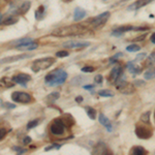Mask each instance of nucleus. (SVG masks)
I'll list each match as a JSON object with an SVG mask.
<instances>
[{
    "label": "nucleus",
    "mask_w": 155,
    "mask_h": 155,
    "mask_svg": "<svg viewBox=\"0 0 155 155\" xmlns=\"http://www.w3.org/2000/svg\"><path fill=\"white\" fill-rule=\"evenodd\" d=\"M55 63V58L53 57H46V58L37 59L32 63L31 71L34 72H38L45 69H48L50 66H52Z\"/></svg>",
    "instance_id": "obj_3"
},
{
    "label": "nucleus",
    "mask_w": 155,
    "mask_h": 155,
    "mask_svg": "<svg viewBox=\"0 0 155 155\" xmlns=\"http://www.w3.org/2000/svg\"><path fill=\"white\" fill-rule=\"evenodd\" d=\"M147 64H148V65L155 64V53H152L148 58H147Z\"/></svg>",
    "instance_id": "obj_30"
},
{
    "label": "nucleus",
    "mask_w": 155,
    "mask_h": 155,
    "mask_svg": "<svg viewBox=\"0 0 155 155\" xmlns=\"http://www.w3.org/2000/svg\"><path fill=\"white\" fill-rule=\"evenodd\" d=\"M12 150H14V151H16V152H18L19 154H23V153H25V152H27L26 149L20 148V147H14V148H12Z\"/></svg>",
    "instance_id": "obj_33"
},
{
    "label": "nucleus",
    "mask_w": 155,
    "mask_h": 155,
    "mask_svg": "<svg viewBox=\"0 0 155 155\" xmlns=\"http://www.w3.org/2000/svg\"><path fill=\"white\" fill-rule=\"evenodd\" d=\"M151 1H153V0H137V1H136L134 3H132L131 5L129 6L128 9H131V11L137 9V8H140V7H143L145 5H147V4L150 3Z\"/></svg>",
    "instance_id": "obj_13"
},
{
    "label": "nucleus",
    "mask_w": 155,
    "mask_h": 155,
    "mask_svg": "<svg viewBox=\"0 0 155 155\" xmlns=\"http://www.w3.org/2000/svg\"><path fill=\"white\" fill-rule=\"evenodd\" d=\"M29 7H30V2L29 1H26V2H24L23 4L19 5L18 8L15 9V11H14V12H15V14H19V15L25 14V12H27V11L29 9Z\"/></svg>",
    "instance_id": "obj_15"
},
{
    "label": "nucleus",
    "mask_w": 155,
    "mask_h": 155,
    "mask_svg": "<svg viewBox=\"0 0 155 155\" xmlns=\"http://www.w3.org/2000/svg\"><path fill=\"white\" fill-rule=\"evenodd\" d=\"M95 82H96V83H98V84L101 83V82H102V76H101V74H97V76L95 77Z\"/></svg>",
    "instance_id": "obj_36"
},
{
    "label": "nucleus",
    "mask_w": 155,
    "mask_h": 155,
    "mask_svg": "<svg viewBox=\"0 0 155 155\" xmlns=\"http://www.w3.org/2000/svg\"><path fill=\"white\" fill-rule=\"evenodd\" d=\"M39 123V120H32V121H30L28 124H27V129H31L33 128V127H36L37 125H38Z\"/></svg>",
    "instance_id": "obj_28"
},
{
    "label": "nucleus",
    "mask_w": 155,
    "mask_h": 155,
    "mask_svg": "<svg viewBox=\"0 0 155 155\" xmlns=\"http://www.w3.org/2000/svg\"><path fill=\"white\" fill-rule=\"evenodd\" d=\"M6 134H7L6 128H0V141L4 139V137L6 136Z\"/></svg>",
    "instance_id": "obj_34"
},
{
    "label": "nucleus",
    "mask_w": 155,
    "mask_h": 155,
    "mask_svg": "<svg viewBox=\"0 0 155 155\" xmlns=\"http://www.w3.org/2000/svg\"><path fill=\"white\" fill-rule=\"evenodd\" d=\"M151 41L153 42V44H155V33H153L151 35Z\"/></svg>",
    "instance_id": "obj_42"
},
{
    "label": "nucleus",
    "mask_w": 155,
    "mask_h": 155,
    "mask_svg": "<svg viewBox=\"0 0 155 155\" xmlns=\"http://www.w3.org/2000/svg\"><path fill=\"white\" fill-rule=\"evenodd\" d=\"M61 121L63 122L66 127H71L74 124V119L69 114H64V116L61 118Z\"/></svg>",
    "instance_id": "obj_16"
},
{
    "label": "nucleus",
    "mask_w": 155,
    "mask_h": 155,
    "mask_svg": "<svg viewBox=\"0 0 155 155\" xmlns=\"http://www.w3.org/2000/svg\"><path fill=\"white\" fill-rule=\"evenodd\" d=\"M132 29H134V27L129 26V25H127V26H122V27H119V28L115 29L113 31V34H115V35H121V34L124 33V32L130 31Z\"/></svg>",
    "instance_id": "obj_17"
},
{
    "label": "nucleus",
    "mask_w": 155,
    "mask_h": 155,
    "mask_svg": "<svg viewBox=\"0 0 155 155\" xmlns=\"http://www.w3.org/2000/svg\"><path fill=\"white\" fill-rule=\"evenodd\" d=\"M1 18H2V16H1V14H0V22H2L1 21Z\"/></svg>",
    "instance_id": "obj_45"
},
{
    "label": "nucleus",
    "mask_w": 155,
    "mask_h": 155,
    "mask_svg": "<svg viewBox=\"0 0 155 155\" xmlns=\"http://www.w3.org/2000/svg\"><path fill=\"white\" fill-rule=\"evenodd\" d=\"M136 134L137 137L142 140H147L150 139L152 136H153V132L150 128H147V127L144 126H137L136 128Z\"/></svg>",
    "instance_id": "obj_7"
},
{
    "label": "nucleus",
    "mask_w": 155,
    "mask_h": 155,
    "mask_svg": "<svg viewBox=\"0 0 155 155\" xmlns=\"http://www.w3.org/2000/svg\"><path fill=\"white\" fill-rule=\"evenodd\" d=\"M68 52L66 51H59L56 53V57H59V58H62V57H67L68 56Z\"/></svg>",
    "instance_id": "obj_32"
},
{
    "label": "nucleus",
    "mask_w": 155,
    "mask_h": 155,
    "mask_svg": "<svg viewBox=\"0 0 155 155\" xmlns=\"http://www.w3.org/2000/svg\"><path fill=\"white\" fill-rule=\"evenodd\" d=\"M88 41H69L63 44V47L66 49H82L86 48L89 46Z\"/></svg>",
    "instance_id": "obj_8"
},
{
    "label": "nucleus",
    "mask_w": 155,
    "mask_h": 155,
    "mask_svg": "<svg viewBox=\"0 0 155 155\" xmlns=\"http://www.w3.org/2000/svg\"><path fill=\"white\" fill-rule=\"evenodd\" d=\"M85 16H86V12H85L83 8H81V7H77V8L74 9V21H80V20L83 19Z\"/></svg>",
    "instance_id": "obj_14"
},
{
    "label": "nucleus",
    "mask_w": 155,
    "mask_h": 155,
    "mask_svg": "<svg viewBox=\"0 0 155 155\" xmlns=\"http://www.w3.org/2000/svg\"><path fill=\"white\" fill-rule=\"evenodd\" d=\"M141 121L144 122V123H146V124L150 123V112H146V113H144L143 115H142Z\"/></svg>",
    "instance_id": "obj_25"
},
{
    "label": "nucleus",
    "mask_w": 155,
    "mask_h": 155,
    "mask_svg": "<svg viewBox=\"0 0 155 155\" xmlns=\"http://www.w3.org/2000/svg\"><path fill=\"white\" fill-rule=\"evenodd\" d=\"M145 153H146V151H145V149L141 146H136L131 150V154H134V155H144Z\"/></svg>",
    "instance_id": "obj_19"
},
{
    "label": "nucleus",
    "mask_w": 155,
    "mask_h": 155,
    "mask_svg": "<svg viewBox=\"0 0 155 155\" xmlns=\"http://www.w3.org/2000/svg\"><path fill=\"white\" fill-rule=\"evenodd\" d=\"M127 68H128V71L132 72V74H140V72H141V68L136 66L132 62H128V63H127Z\"/></svg>",
    "instance_id": "obj_18"
},
{
    "label": "nucleus",
    "mask_w": 155,
    "mask_h": 155,
    "mask_svg": "<svg viewBox=\"0 0 155 155\" xmlns=\"http://www.w3.org/2000/svg\"><path fill=\"white\" fill-rule=\"evenodd\" d=\"M44 6H41L38 9H37V12H36V15H35V17H36V19H41L42 17H41V15H44Z\"/></svg>",
    "instance_id": "obj_31"
},
{
    "label": "nucleus",
    "mask_w": 155,
    "mask_h": 155,
    "mask_svg": "<svg viewBox=\"0 0 155 155\" xmlns=\"http://www.w3.org/2000/svg\"><path fill=\"white\" fill-rule=\"evenodd\" d=\"M87 110V115L89 116L90 119L92 120H95L96 119V111L93 109V107H86Z\"/></svg>",
    "instance_id": "obj_21"
},
{
    "label": "nucleus",
    "mask_w": 155,
    "mask_h": 155,
    "mask_svg": "<svg viewBox=\"0 0 155 155\" xmlns=\"http://www.w3.org/2000/svg\"><path fill=\"white\" fill-rule=\"evenodd\" d=\"M140 49H141V47H139L137 45H130V46H128L126 48L128 52H137L140 51Z\"/></svg>",
    "instance_id": "obj_29"
},
{
    "label": "nucleus",
    "mask_w": 155,
    "mask_h": 155,
    "mask_svg": "<svg viewBox=\"0 0 155 155\" xmlns=\"http://www.w3.org/2000/svg\"><path fill=\"white\" fill-rule=\"evenodd\" d=\"M6 104V107H11V109H12V107H16L15 104Z\"/></svg>",
    "instance_id": "obj_43"
},
{
    "label": "nucleus",
    "mask_w": 155,
    "mask_h": 155,
    "mask_svg": "<svg viewBox=\"0 0 155 155\" xmlns=\"http://www.w3.org/2000/svg\"><path fill=\"white\" fill-rule=\"evenodd\" d=\"M18 21V18H15L14 16H9L7 17L5 20H3V24L4 25H12V24H15L16 22Z\"/></svg>",
    "instance_id": "obj_22"
},
{
    "label": "nucleus",
    "mask_w": 155,
    "mask_h": 155,
    "mask_svg": "<svg viewBox=\"0 0 155 155\" xmlns=\"http://www.w3.org/2000/svg\"><path fill=\"white\" fill-rule=\"evenodd\" d=\"M60 96V94L58 93V92H53V93H51L50 95L48 96V101L53 102L54 101H56V99H58Z\"/></svg>",
    "instance_id": "obj_26"
},
{
    "label": "nucleus",
    "mask_w": 155,
    "mask_h": 155,
    "mask_svg": "<svg viewBox=\"0 0 155 155\" xmlns=\"http://www.w3.org/2000/svg\"><path fill=\"white\" fill-rule=\"evenodd\" d=\"M110 18V12H104L102 14L98 15L97 17H95L94 19H92L91 21V25L94 29H98L101 28L104 24L107 23V21Z\"/></svg>",
    "instance_id": "obj_4"
},
{
    "label": "nucleus",
    "mask_w": 155,
    "mask_h": 155,
    "mask_svg": "<svg viewBox=\"0 0 155 155\" xmlns=\"http://www.w3.org/2000/svg\"><path fill=\"white\" fill-rule=\"evenodd\" d=\"M144 78H145V79H146V80H151V79H154V78H155V71H149L145 72Z\"/></svg>",
    "instance_id": "obj_27"
},
{
    "label": "nucleus",
    "mask_w": 155,
    "mask_h": 155,
    "mask_svg": "<svg viewBox=\"0 0 155 155\" xmlns=\"http://www.w3.org/2000/svg\"><path fill=\"white\" fill-rule=\"evenodd\" d=\"M30 142H31V137H24V140H23V144L24 145H28Z\"/></svg>",
    "instance_id": "obj_37"
},
{
    "label": "nucleus",
    "mask_w": 155,
    "mask_h": 155,
    "mask_svg": "<svg viewBox=\"0 0 155 155\" xmlns=\"http://www.w3.org/2000/svg\"><path fill=\"white\" fill-rule=\"evenodd\" d=\"M66 78V71H62V69H55L46 76V83L49 86H58V85H61L65 82Z\"/></svg>",
    "instance_id": "obj_2"
},
{
    "label": "nucleus",
    "mask_w": 155,
    "mask_h": 155,
    "mask_svg": "<svg viewBox=\"0 0 155 155\" xmlns=\"http://www.w3.org/2000/svg\"><path fill=\"white\" fill-rule=\"evenodd\" d=\"M99 96H102V97H113L114 96V93L111 91V90H101L98 92Z\"/></svg>",
    "instance_id": "obj_23"
},
{
    "label": "nucleus",
    "mask_w": 155,
    "mask_h": 155,
    "mask_svg": "<svg viewBox=\"0 0 155 155\" xmlns=\"http://www.w3.org/2000/svg\"><path fill=\"white\" fill-rule=\"evenodd\" d=\"M93 88H94L93 85H86V86H84V89H86V90H92Z\"/></svg>",
    "instance_id": "obj_39"
},
{
    "label": "nucleus",
    "mask_w": 155,
    "mask_h": 155,
    "mask_svg": "<svg viewBox=\"0 0 155 155\" xmlns=\"http://www.w3.org/2000/svg\"><path fill=\"white\" fill-rule=\"evenodd\" d=\"M145 36H146V35H142V36H140V37H137L134 41H143V39L145 38Z\"/></svg>",
    "instance_id": "obj_40"
},
{
    "label": "nucleus",
    "mask_w": 155,
    "mask_h": 155,
    "mask_svg": "<svg viewBox=\"0 0 155 155\" xmlns=\"http://www.w3.org/2000/svg\"><path fill=\"white\" fill-rule=\"evenodd\" d=\"M34 41L32 38H29V37H26V38H21L19 41H15V46H20V45H24V44H28V42H32Z\"/></svg>",
    "instance_id": "obj_24"
},
{
    "label": "nucleus",
    "mask_w": 155,
    "mask_h": 155,
    "mask_svg": "<svg viewBox=\"0 0 155 155\" xmlns=\"http://www.w3.org/2000/svg\"><path fill=\"white\" fill-rule=\"evenodd\" d=\"M88 31L86 27L80 24H74L65 27H60L52 31L51 35L57 37H67V36H77V35H83Z\"/></svg>",
    "instance_id": "obj_1"
},
{
    "label": "nucleus",
    "mask_w": 155,
    "mask_h": 155,
    "mask_svg": "<svg viewBox=\"0 0 155 155\" xmlns=\"http://www.w3.org/2000/svg\"><path fill=\"white\" fill-rule=\"evenodd\" d=\"M82 71H84V72H93L94 71V67H92V66H84L83 68H82Z\"/></svg>",
    "instance_id": "obj_35"
},
{
    "label": "nucleus",
    "mask_w": 155,
    "mask_h": 155,
    "mask_svg": "<svg viewBox=\"0 0 155 155\" xmlns=\"http://www.w3.org/2000/svg\"><path fill=\"white\" fill-rule=\"evenodd\" d=\"M12 81H14L15 83L20 84V85H22V86L26 87V84L28 83L29 81H31V77L27 74H19L12 78Z\"/></svg>",
    "instance_id": "obj_9"
},
{
    "label": "nucleus",
    "mask_w": 155,
    "mask_h": 155,
    "mask_svg": "<svg viewBox=\"0 0 155 155\" xmlns=\"http://www.w3.org/2000/svg\"><path fill=\"white\" fill-rule=\"evenodd\" d=\"M28 55H22V56L19 57H11V58H5V59H2L0 60V64L2 63H5V62H9V61H16V60H20V59H24V58H28Z\"/></svg>",
    "instance_id": "obj_20"
},
{
    "label": "nucleus",
    "mask_w": 155,
    "mask_h": 155,
    "mask_svg": "<svg viewBox=\"0 0 155 155\" xmlns=\"http://www.w3.org/2000/svg\"><path fill=\"white\" fill-rule=\"evenodd\" d=\"M5 1H9V0H5Z\"/></svg>",
    "instance_id": "obj_47"
},
{
    "label": "nucleus",
    "mask_w": 155,
    "mask_h": 155,
    "mask_svg": "<svg viewBox=\"0 0 155 155\" xmlns=\"http://www.w3.org/2000/svg\"><path fill=\"white\" fill-rule=\"evenodd\" d=\"M154 119H155V113H154Z\"/></svg>",
    "instance_id": "obj_46"
},
{
    "label": "nucleus",
    "mask_w": 155,
    "mask_h": 155,
    "mask_svg": "<svg viewBox=\"0 0 155 155\" xmlns=\"http://www.w3.org/2000/svg\"><path fill=\"white\" fill-rule=\"evenodd\" d=\"M62 1H64V2H69V1H71V0H62Z\"/></svg>",
    "instance_id": "obj_44"
},
{
    "label": "nucleus",
    "mask_w": 155,
    "mask_h": 155,
    "mask_svg": "<svg viewBox=\"0 0 155 155\" xmlns=\"http://www.w3.org/2000/svg\"><path fill=\"white\" fill-rule=\"evenodd\" d=\"M12 99L15 102H20V104H29L31 102L32 98L26 92H21V91H16L12 94Z\"/></svg>",
    "instance_id": "obj_6"
},
{
    "label": "nucleus",
    "mask_w": 155,
    "mask_h": 155,
    "mask_svg": "<svg viewBox=\"0 0 155 155\" xmlns=\"http://www.w3.org/2000/svg\"><path fill=\"white\" fill-rule=\"evenodd\" d=\"M98 121L101 125H104L106 128L107 129V131H112V124L110 122V120L104 116V114H99V117H98Z\"/></svg>",
    "instance_id": "obj_12"
},
{
    "label": "nucleus",
    "mask_w": 155,
    "mask_h": 155,
    "mask_svg": "<svg viewBox=\"0 0 155 155\" xmlns=\"http://www.w3.org/2000/svg\"><path fill=\"white\" fill-rule=\"evenodd\" d=\"M54 148L59 149L60 148V145H52V147H48V148H46L45 150H46V151H49V150H52V149H54Z\"/></svg>",
    "instance_id": "obj_38"
},
{
    "label": "nucleus",
    "mask_w": 155,
    "mask_h": 155,
    "mask_svg": "<svg viewBox=\"0 0 155 155\" xmlns=\"http://www.w3.org/2000/svg\"><path fill=\"white\" fill-rule=\"evenodd\" d=\"M122 74V67L121 66H115L113 69H112L111 74H110V81L111 82H116V80L118 79V78H120V76H121Z\"/></svg>",
    "instance_id": "obj_10"
},
{
    "label": "nucleus",
    "mask_w": 155,
    "mask_h": 155,
    "mask_svg": "<svg viewBox=\"0 0 155 155\" xmlns=\"http://www.w3.org/2000/svg\"><path fill=\"white\" fill-rule=\"evenodd\" d=\"M76 101H78V102H81V101H83V97H82V96L77 97V98H76Z\"/></svg>",
    "instance_id": "obj_41"
},
{
    "label": "nucleus",
    "mask_w": 155,
    "mask_h": 155,
    "mask_svg": "<svg viewBox=\"0 0 155 155\" xmlns=\"http://www.w3.org/2000/svg\"><path fill=\"white\" fill-rule=\"evenodd\" d=\"M37 47H38L37 42L32 41V42H28V44H24V45H20V46H17L16 49L22 50V51H31V50L37 49Z\"/></svg>",
    "instance_id": "obj_11"
},
{
    "label": "nucleus",
    "mask_w": 155,
    "mask_h": 155,
    "mask_svg": "<svg viewBox=\"0 0 155 155\" xmlns=\"http://www.w3.org/2000/svg\"><path fill=\"white\" fill-rule=\"evenodd\" d=\"M65 125L61 121V119H56L50 126V131L54 136H61L64 134V129H65Z\"/></svg>",
    "instance_id": "obj_5"
}]
</instances>
